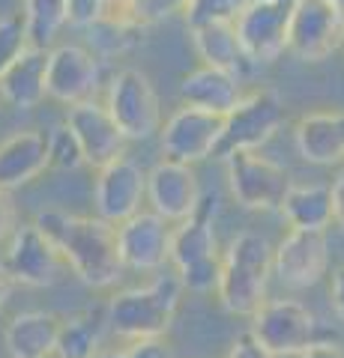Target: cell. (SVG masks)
Segmentation results:
<instances>
[{
    "label": "cell",
    "mask_w": 344,
    "mask_h": 358,
    "mask_svg": "<svg viewBox=\"0 0 344 358\" xmlns=\"http://www.w3.org/2000/svg\"><path fill=\"white\" fill-rule=\"evenodd\" d=\"M33 224L57 245L60 257L81 284L105 289L123 278L126 263L120 254L114 224L102 221L99 215H69L60 209H42Z\"/></svg>",
    "instance_id": "1"
},
{
    "label": "cell",
    "mask_w": 344,
    "mask_h": 358,
    "mask_svg": "<svg viewBox=\"0 0 344 358\" xmlns=\"http://www.w3.org/2000/svg\"><path fill=\"white\" fill-rule=\"evenodd\" d=\"M186 287L177 272H162L150 284L120 289L108 299V326L117 338L126 341H153L165 338L174 313L180 308Z\"/></svg>",
    "instance_id": "2"
},
{
    "label": "cell",
    "mask_w": 344,
    "mask_h": 358,
    "mask_svg": "<svg viewBox=\"0 0 344 358\" xmlns=\"http://www.w3.org/2000/svg\"><path fill=\"white\" fill-rule=\"evenodd\" d=\"M275 272V248L270 239L254 230H246L231 239L228 251L221 254V278H219V301L228 313L254 317L266 301L270 275Z\"/></svg>",
    "instance_id": "3"
},
{
    "label": "cell",
    "mask_w": 344,
    "mask_h": 358,
    "mask_svg": "<svg viewBox=\"0 0 344 358\" xmlns=\"http://www.w3.org/2000/svg\"><path fill=\"white\" fill-rule=\"evenodd\" d=\"M249 334L258 343H263L275 358H303L315 346L332 343L317 317L296 299H266L252 317Z\"/></svg>",
    "instance_id": "4"
},
{
    "label": "cell",
    "mask_w": 344,
    "mask_h": 358,
    "mask_svg": "<svg viewBox=\"0 0 344 358\" xmlns=\"http://www.w3.org/2000/svg\"><path fill=\"white\" fill-rule=\"evenodd\" d=\"M105 108L126 141H147L162 131V105L156 87L141 69H120L111 78Z\"/></svg>",
    "instance_id": "5"
},
{
    "label": "cell",
    "mask_w": 344,
    "mask_h": 358,
    "mask_svg": "<svg viewBox=\"0 0 344 358\" xmlns=\"http://www.w3.org/2000/svg\"><path fill=\"white\" fill-rule=\"evenodd\" d=\"M284 122V105L275 90H252L225 117V134L219 143V159L234 152H258L275 138Z\"/></svg>",
    "instance_id": "6"
},
{
    "label": "cell",
    "mask_w": 344,
    "mask_h": 358,
    "mask_svg": "<svg viewBox=\"0 0 344 358\" xmlns=\"http://www.w3.org/2000/svg\"><path fill=\"white\" fill-rule=\"evenodd\" d=\"M344 45V13L329 0H294L287 51L303 63H320Z\"/></svg>",
    "instance_id": "7"
},
{
    "label": "cell",
    "mask_w": 344,
    "mask_h": 358,
    "mask_svg": "<svg viewBox=\"0 0 344 358\" xmlns=\"http://www.w3.org/2000/svg\"><path fill=\"white\" fill-rule=\"evenodd\" d=\"M231 194L242 209L270 212L282 209L287 192L294 188L291 173L279 162L261 152H234L225 159Z\"/></svg>",
    "instance_id": "8"
},
{
    "label": "cell",
    "mask_w": 344,
    "mask_h": 358,
    "mask_svg": "<svg viewBox=\"0 0 344 358\" xmlns=\"http://www.w3.org/2000/svg\"><path fill=\"white\" fill-rule=\"evenodd\" d=\"M221 134H225V117L183 105L165 120V126L159 131L162 155L180 164L204 162L219 152Z\"/></svg>",
    "instance_id": "9"
},
{
    "label": "cell",
    "mask_w": 344,
    "mask_h": 358,
    "mask_svg": "<svg viewBox=\"0 0 344 358\" xmlns=\"http://www.w3.org/2000/svg\"><path fill=\"white\" fill-rule=\"evenodd\" d=\"M6 268L15 278V284H25L33 289L54 287L63 275L66 260L36 224H18L15 233L9 236L6 248Z\"/></svg>",
    "instance_id": "10"
},
{
    "label": "cell",
    "mask_w": 344,
    "mask_h": 358,
    "mask_svg": "<svg viewBox=\"0 0 344 358\" xmlns=\"http://www.w3.org/2000/svg\"><path fill=\"white\" fill-rule=\"evenodd\" d=\"M93 200H96V215L120 227L132 215L144 212L141 203L147 200V171L129 155L99 167Z\"/></svg>",
    "instance_id": "11"
},
{
    "label": "cell",
    "mask_w": 344,
    "mask_h": 358,
    "mask_svg": "<svg viewBox=\"0 0 344 358\" xmlns=\"http://www.w3.org/2000/svg\"><path fill=\"white\" fill-rule=\"evenodd\" d=\"M294 0H252L237 21V36L249 63H273L287 51V21Z\"/></svg>",
    "instance_id": "12"
},
{
    "label": "cell",
    "mask_w": 344,
    "mask_h": 358,
    "mask_svg": "<svg viewBox=\"0 0 344 358\" xmlns=\"http://www.w3.org/2000/svg\"><path fill=\"white\" fill-rule=\"evenodd\" d=\"M147 200L156 215L165 221H186L192 218L204 203L201 182L192 164H180L171 159L156 162L147 171Z\"/></svg>",
    "instance_id": "13"
},
{
    "label": "cell",
    "mask_w": 344,
    "mask_h": 358,
    "mask_svg": "<svg viewBox=\"0 0 344 358\" xmlns=\"http://www.w3.org/2000/svg\"><path fill=\"white\" fill-rule=\"evenodd\" d=\"M329 268V239L324 230H291L275 245V275L291 289L315 287Z\"/></svg>",
    "instance_id": "14"
},
{
    "label": "cell",
    "mask_w": 344,
    "mask_h": 358,
    "mask_svg": "<svg viewBox=\"0 0 344 358\" xmlns=\"http://www.w3.org/2000/svg\"><path fill=\"white\" fill-rule=\"evenodd\" d=\"M171 227L156 212H138L117 227L120 254L126 268L135 272H162L171 263Z\"/></svg>",
    "instance_id": "15"
},
{
    "label": "cell",
    "mask_w": 344,
    "mask_h": 358,
    "mask_svg": "<svg viewBox=\"0 0 344 358\" xmlns=\"http://www.w3.org/2000/svg\"><path fill=\"white\" fill-rule=\"evenodd\" d=\"M99 87V60L81 45H57L48 60V96L60 105L90 102Z\"/></svg>",
    "instance_id": "16"
},
{
    "label": "cell",
    "mask_w": 344,
    "mask_h": 358,
    "mask_svg": "<svg viewBox=\"0 0 344 358\" xmlns=\"http://www.w3.org/2000/svg\"><path fill=\"white\" fill-rule=\"evenodd\" d=\"M69 129L78 134L81 141V150H84V159L87 164L93 167H105L111 162L123 159V147H126V138L123 131L117 129V122L111 120L108 108L99 105V102H81L69 108Z\"/></svg>",
    "instance_id": "17"
},
{
    "label": "cell",
    "mask_w": 344,
    "mask_h": 358,
    "mask_svg": "<svg viewBox=\"0 0 344 358\" xmlns=\"http://www.w3.org/2000/svg\"><path fill=\"white\" fill-rule=\"evenodd\" d=\"M294 147L308 164H341L344 162V110H317L305 114L294 126Z\"/></svg>",
    "instance_id": "18"
},
{
    "label": "cell",
    "mask_w": 344,
    "mask_h": 358,
    "mask_svg": "<svg viewBox=\"0 0 344 358\" xmlns=\"http://www.w3.org/2000/svg\"><path fill=\"white\" fill-rule=\"evenodd\" d=\"M242 78L231 75L225 69H213V66H198L180 81V99L183 105L209 110V114L228 117L242 102Z\"/></svg>",
    "instance_id": "19"
},
{
    "label": "cell",
    "mask_w": 344,
    "mask_h": 358,
    "mask_svg": "<svg viewBox=\"0 0 344 358\" xmlns=\"http://www.w3.org/2000/svg\"><path fill=\"white\" fill-rule=\"evenodd\" d=\"M51 167L48 134L42 131H15L0 141V188L13 192L33 182Z\"/></svg>",
    "instance_id": "20"
},
{
    "label": "cell",
    "mask_w": 344,
    "mask_h": 358,
    "mask_svg": "<svg viewBox=\"0 0 344 358\" xmlns=\"http://www.w3.org/2000/svg\"><path fill=\"white\" fill-rule=\"evenodd\" d=\"M63 320L51 310L15 313L4 329V346L9 358H51L57 355Z\"/></svg>",
    "instance_id": "21"
},
{
    "label": "cell",
    "mask_w": 344,
    "mask_h": 358,
    "mask_svg": "<svg viewBox=\"0 0 344 358\" xmlns=\"http://www.w3.org/2000/svg\"><path fill=\"white\" fill-rule=\"evenodd\" d=\"M213 212L216 203L209 197H204L201 209L192 218L180 221V227H174L171 233V266L177 272H186L192 266H201L216 260L219 242H216V227H213Z\"/></svg>",
    "instance_id": "22"
},
{
    "label": "cell",
    "mask_w": 344,
    "mask_h": 358,
    "mask_svg": "<svg viewBox=\"0 0 344 358\" xmlns=\"http://www.w3.org/2000/svg\"><path fill=\"white\" fill-rule=\"evenodd\" d=\"M48 48H30L0 75V99L13 108H36L48 96Z\"/></svg>",
    "instance_id": "23"
},
{
    "label": "cell",
    "mask_w": 344,
    "mask_h": 358,
    "mask_svg": "<svg viewBox=\"0 0 344 358\" xmlns=\"http://www.w3.org/2000/svg\"><path fill=\"white\" fill-rule=\"evenodd\" d=\"M282 215L291 230H324L336 221L329 185H294L282 203Z\"/></svg>",
    "instance_id": "24"
},
{
    "label": "cell",
    "mask_w": 344,
    "mask_h": 358,
    "mask_svg": "<svg viewBox=\"0 0 344 358\" xmlns=\"http://www.w3.org/2000/svg\"><path fill=\"white\" fill-rule=\"evenodd\" d=\"M192 33V45L198 51V57L204 60V66L213 69H225L231 75H240L249 66L242 45L237 36V24H207V27H195Z\"/></svg>",
    "instance_id": "25"
},
{
    "label": "cell",
    "mask_w": 344,
    "mask_h": 358,
    "mask_svg": "<svg viewBox=\"0 0 344 358\" xmlns=\"http://www.w3.org/2000/svg\"><path fill=\"white\" fill-rule=\"evenodd\" d=\"M105 329H111L105 308H87L81 313H75V317L63 320L57 358H96L102 352Z\"/></svg>",
    "instance_id": "26"
},
{
    "label": "cell",
    "mask_w": 344,
    "mask_h": 358,
    "mask_svg": "<svg viewBox=\"0 0 344 358\" xmlns=\"http://www.w3.org/2000/svg\"><path fill=\"white\" fill-rule=\"evenodd\" d=\"M66 3L69 0H25V18L33 48H48L54 36L66 24Z\"/></svg>",
    "instance_id": "27"
},
{
    "label": "cell",
    "mask_w": 344,
    "mask_h": 358,
    "mask_svg": "<svg viewBox=\"0 0 344 358\" xmlns=\"http://www.w3.org/2000/svg\"><path fill=\"white\" fill-rule=\"evenodd\" d=\"M252 0H192L186 6V24L188 30L207 27V24H237L240 15L249 9Z\"/></svg>",
    "instance_id": "28"
},
{
    "label": "cell",
    "mask_w": 344,
    "mask_h": 358,
    "mask_svg": "<svg viewBox=\"0 0 344 358\" xmlns=\"http://www.w3.org/2000/svg\"><path fill=\"white\" fill-rule=\"evenodd\" d=\"M30 48V33L25 13H9L0 18V75Z\"/></svg>",
    "instance_id": "29"
},
{
    "label": "cell",
    "mask_w": 344,
    "mask_h": 358,
    "mask_svg": "<svg viewBox=\"0 0 344 358\" xmlns=\"http://www.w3.org/2000/svg\"><path fill=\"white\" fill-rule=\"evenodd\" d=\"M48 155H51V167H57V171H75V167L87 164L81 141L69 129V122L48 131Z\"/></svg>",
    "instance_id": "30"
},
{
    "label": "cell",
    "mask_w": 344,
    "mask_h": 358,
    "mask_svg": "<svg viewBox=\"0 0 344 358\" xmlns=\"http://www.w3.org/2000/svg\"><path fill=\"white\" fill-rule=\"evenodd\" d=\"M138 27H123L114 24V21H99L90 27V45L96 48V54L102 57H114V54H123L126 48H132L138 39Z\"/></svg>",
    "instance_id": "31"
},
{
    "label": "cell",
    "mask_w": 344,
    "mask_h": 358,
    "mask_svg": "<svg viewBox=\"0 0 344 358\" xmlns=\"http://www.w3.org/2000/svg\"><path fill=\"white\" fill-rule=\"evenodd\" d=\"M96 358H177V352L165 338H153L129 341V346H123V350H102Z\"/></svg>",
    "instance_id": "32"
},
{
    "label": "cell",
    "mask_w": 344,
    "mask_h": 358,
    "mask_svg": "<svg viewBox=\"0 0 344 358\" xmlns=\"http://www.w3.org/2000/svg\"><path fill=\"white\" fill-rule=\"evenodd\" d=\"M105 3H108V0H69V3H66V24L90 30L93 24L102 21Z\"/></svg>",
    "instance_id": "33"
},
{
    "label": "cell",
    "mask_w": 344,
    "mask_h": 358,
    "mask_svg": "<svg viewBox=\"0 0 344 358\" xmlns=\"http://www.w3.org/2000/svg\"><path fill=\"white\" fill-rule=\"evenodd\" d=\"M192 3V0H141V9L147 21H162L174 13H186V6Z\"/></svg>",
    "instance_id": "34"
},
{
    "label": "cell",
    "mask_w": 344,
    "mask_h": 358,
    "mask_svg": "<svg viewBox=\"0 0 344 358\" xmlns=\"http://www.w3.org/2000/svg\"><path fill=\"white\" fill-rule=\"evenodd\" d=\"M228 358H275V355L246 331V334H240L234 341V346L228 350Z\"/></svg>",
    "instance_id": "35"
},
{
    "label": "cell",
    "mask_w": 344,
    "mask_h": 358,
    "mask_svg": "<svg viewBox=\"0 0 344 358\" xmlns=\"http://www.w3.org/2000/svg\"><path fill=\"white\" fill-rule=\"evenodd\" d=\"M15 203L13 197H9L6 188H0V242H4L6 236H13L15 233Z\"/></svg>",
    "instance_id": "36"
},
{
    "label": "cell",
    "mask_w": 344,
    "mask_h": 358,
    "mask_svg": "<svg viewBox=\"0 0 344 358\" xmlns=\"http://www.w3.org/2000/svg\"><path fill=\"white\" fill-rule=\"evenodd\" d=\"M329 299H332V308H336L338 320L344 322V260L336 266L332 272V287H329Z\"/></svg>",
    "instance_id": "37"
},
{
    "label": "cell",
    "mask_w": 344,
    "mask_h": 358,
    "mask_svg": "<svg viewBox=\"0 0 344 358\" xmlns=\"http://www.w3.org/2000/svg\"><path fill=\"white\" fill-rule=\"evenodd\" d=\"M329 188H332V206H336V224L344 230V171H338Z\"/></svg>",
    "instance_id": "38"
},
{
    "label": "cell",
    "mask_w": 344,
    "mask_h": 358,
    "mask_svg": "<svg viewBox=\"0 0 344 358\" xmlns=\"http://www.w3.org/2000/svg\"><path fill=\"white\" fill-rule=\"evenodd\" d=\"M13 284H15V278L9 275V268H6V263H0V310L6 308V301H9V296H13Z\"/></svg>",
    "instance_id": "39"
},
{
    "label": "cell",
    "mask_w": 344,
    "mask_h": 358,
    "mask_svg": "<svg viewBox=\"0 0 344 358\" xmlns=\"http://www.w3.org/2000/svg\"><path fill=\"white\" fill-rule=\"evenodd\" d=\"M303 358H344V350L336 343H320L315 350H308Z\"/></svg>",
    "instance_id": "40"
},
{
    "label": "cell",
    "mask_w": 344,
    "mask_h": 358,
    "mask_svg": "<svg viewBox=\"0 0 344 358\" xmlns=\"http://www.w3.org/2000/svg\"><path fill=\"white\" fill-rule=\"evenodd\" d=\"M329 3L336 6V9H341V13H344V0H329Z\"/></svg>",
    "instance_id": "41"
},
{
    "label": "cell",
    "mask_w": 344,
    "mask_h": 358,
    "mask_svg": "<svg viewBox=\"0 0 344 358\" xmlns=\"http://www.w3.org/2000/svg\"><path fill=\"white\" fill-rule=\"evenodd\" d=\"M0 105H4V99H0Z\"/></svg>",
    "instance_id": "42"
}]
</instances>
